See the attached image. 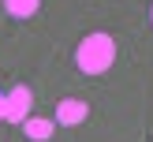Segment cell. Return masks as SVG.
<instances>
[{
  "mask_svg": "<svg viewBox=\"0 0 153 142\" xmlns=\"http://www.w3.org/2000/svg\"><path fill=\"white\" fill-rule=\"evenodd\" d=\"M37 4H41V0H4V7L15 15V19H26V15H34V11H37Z\"/></svg>",
  "mask_w": 153,
  "mask_h": 142,
  "instance_id": "5b68a950",
  "label": "cell"
},
{
  "mask_svg": "<svg viewBox=\"0 0 153 142\" xmlns=\"http://www.w3.org/2000/svg\"><path fill=\"white\" fill-rule=\"evenodd\" d=\"M30 86H15L11 94H4V120H11V123H19V120H26L30 112Z\"/></svg>",
  "mask_w": 153,
  "mask_h": 142,
  "instance_id": "7a4b0ae2",
  "label": "cell"
},
{
  "mask_svg": "<svg viewBox=\"0 0 153 142\" xmlns=\"http://www.w3.org/2000/svg\"><path fill=\"white\" fill-rule=\"evenodd\" d=\"M22 131H26V138H49V135H52V120L26 116V120H22Z\"/></svg>",
  "mask_w": 153,
  "mask_h": 142,
  "instance_id": "277c9868",
  "label": "cell"
},
{
  "mask_svg": "<svg viewBox=\"0 0 153 142\" xmlns=\"http://www.w3.org/2000/svg\"><path fill=\"white\" fill-rule=\"evenodd\" d=\"M0 120H4V94H0Z\"/></svg>",
  "mask_w": 153,
  "mask_h": 142,
  "instance_id": "8992f818",
  "label": "cell"
},
{
  "mask_svg": "<svg viewBox=\"0 0 153 142\" xmlns=\"http://www.w3.org/2000/svg\"><path fill=\"white\" fill-rule=\"evenodd\" d=\"M112 60H116V41H112V34H101V30L86 34L75 49V64L86 75H105L112 67Z\"/></svg>",
  "mask_w": 153,
  "mask_h": 142,
  "instance_id": "6da1fadb",
  "label": "cell"
},
{
  "mask_svg": "<svg viewBox=\"0 0 153 142\" xmlns=\"http://www.w3.org/2000/svg\"><path fill=\"white\" fill-rule=\"evenodd\" d=\"M86 116H90L86 101H75V97H64V101L56 105V120H60V123H82Z\"/></svg>",
  "mask_w": 153,
  "mask_h": 142,
  "instance_id": "3957f363",
  "label": "cell"
},
{
  "mask_svg": "<svg viewBox=\"0 0 153 142\" xmlns=\"http://www.w3.org/2000/svg\"><path fill=\"white\" fill-rule=\"evenodd\" d=\"M149 15H153V7H149Z\"/></svg>",
  "mask_w": 153,
  "mask_h": 142,
  "instance_id": "52a82bcc",
  "label": "cell"
}]
</instances>
